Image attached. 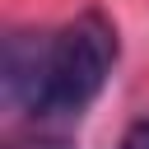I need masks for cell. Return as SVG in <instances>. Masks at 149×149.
<instances>
[{"label":"cell","instance_id":"2","mask_svg":"<svg viewBox=\"0 0 149 149\" xmlns=\"http://www.w3.org/2000/svg\"><path fill=\"white\" fill-rule=\"evenodd\" d=\"M116 149H149V121H135L126 135H121V144Z\"/></svg>","mask_w":149,"mask_h":149},{"label":"cell","instance_id":"1","mask_svg":"<svg viewBox=\"0 0 149 149\" xmlns=\"http://www.w3.org/2000/svg\"><path fill=\"white\" fill-rule=\"evenodd\" d=\"M116 65V28L88 9L51 37L14 33L5 37L0 84L5 102L37 121H74L102 93Z\"/></svg>","mask_w":149,"mask_h":149}]
</instances>
